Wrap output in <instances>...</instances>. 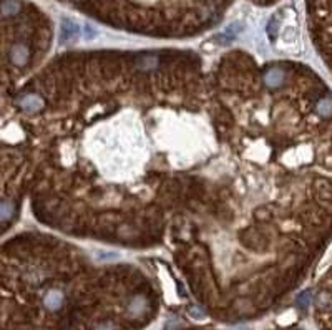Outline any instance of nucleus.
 Listing matches in <instances>:
<instances>
[{"mask_svg": "<svg viewBox=\"0 0 332 330\" xmlns=\"http://www.w3.org/2000/svg\"><path fill=\"white\" fill-rule=\"evenodd\" d=\"M317 307L322 312V315L325 317V320H327L329 328L332 330V281L327 287H325V290H322L321 294H319Z\"/></svg>", "mask_w": 332, "mask_h": 330, "instance_id": "nucleus-1", "label": "nucleus"}, {"mask_svg": "<svg viewBox=\"0 0 332 330\" xmlns=\"http://www.w3.org/2000/svg\"><path fill=\"white\" fill-rule=\"evenodd\" d=\"M78 35V25L72 22V20H64V25H62V39L65 42H72L77 39Z\"/></svg>", "mask_w": 332, "mask_h": 330, "instance_id": "nucleus-2", "label": "nucleus"}, {"mask_svg": "<svg viewBox=\"0 0 332 330\" xmlns=\"http://www.w3.org/2000/svg\"><path fill=\"white\" fill-rule=\"evenodd\" d=\"M283 80H284V72L281 68H271V70H267L266 75H264L266 85L271 86V88L281 85V81Z\"/></svg>", "mask_w": 332, "mask_h": 330, "instance_id": "nucleus-3", "label": "nucleus"}, {"mask_svg": "<svg viewBox=\"0 0 332 330\" xmlns=\"http://www.w3.org/2000/svg\"><path fill=\"white\" fill-rule=\"evenodd\" d=\"M62 302H64V295H62V292L58 290H53L47 294V297L43 299V304H45V307L48 309H57L62 306Z\"/></svg>", "mask_w": 332, "mask_h": 330, "instance_id": "nucleus-4", "label": "nucleus"}, {"mask_svg": "<svg viewBox=\"0 0 332 330\" xmlns=\"http://www.w3.org/2000/svg\"><path fill=\"white\" fill-rule=\"evenodd\" d=\"M20 105L28 111H35L42 106V100L35 95H25V97L20 100Z\"/></svg>", "mask_w": 332, "mask_h": 330, "instance_id": "nucleus-5", "label": "nucleus"}, {"mask_svg": "<svg viewBox=\"0 0 332 330\" xmlns=\"http://www.w3.org/2000/svg\"><path fill=\"white\" fill-rule=\"evenodd\" d=\"M10 58L12 62L15 63V65H25V62H27V50L22 45H17L12 48V53H10Z\"/></svg>", "mask_w": 332, "mask_h": 330, "instance_id": "nucleus-6", "label": "nucleus"}, {"mask_svg": "<svg viewBox=\"0 0 332 330\" xmlns=\"http://www.w3.org/2000/svg\"><path fill=\"white\" fill-rule=\"evenodd\" d=\"M20 9V5L15 0H4V5H2V10H4V15H12Z\"/></svg>", "mask_w": 332, "mask_h": 330, "instance_id": "nucleus-7", "label": "nucleus"}, {"mask_svg": "<svg viewBox=\"0 0 332 330\" xmlns=\"http://www.w3.org/2000/svg\"><path fill=\"white\" fill-rule=\"evenodd\" d=\"M12 211H14V207H12L7 201L2 202V221L4 223H7V219L12 216Z\"/></svg>", "mask_w": 332, "mask_h": 330, "instance_id": "nucleus-8", "label": "nucleus"}, {"mask_svg": "<svg viewBox=\"0 0 332 330\" xmlns=\"http://www.w3.org/2000/svg\"><path fill=\"white\" fill-rule=\"evenodd\" d=\"M309 299H311V294H309V292H306L304 295H300L299 302H300V304H304V306H308V304H309Z\"/></svg>", "mask_w": 332, "mask_h": 330, "instance_id": "nucleus-9", "label": "nucleus"}]
</instances>
